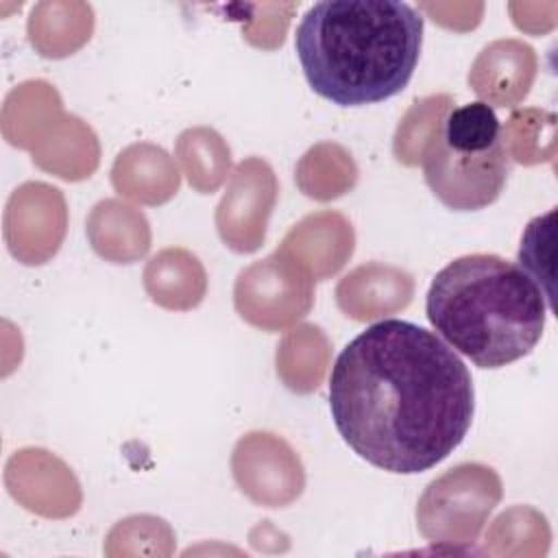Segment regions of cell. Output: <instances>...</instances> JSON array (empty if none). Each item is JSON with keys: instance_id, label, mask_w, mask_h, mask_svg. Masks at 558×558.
<instances>
[{"instance_id": "ba28073f", "label": "cell", "mask_w": 558, "mask_h": 558, "mask_svg": "<svg viewBox=\"0 0 558 558\" xmlns=\"http://www.w3.org/2000/svg\"><path fill=\"white\" fill-rule=\"evenodd\" d=\"M534 72V50L519 39H501L480 52L469 83L484 100L497 107H510L527 94Z\"/></svg>"}, {"instance_id": "52a82bcc", "label": "cell", "mask_w": 558, "mask_h": 558, "mask_svg": "<svg viewBox=\"0 0 558 558\" xmlns=\"http://www.w3.org/2000/svg\"><path fill=\"white\" fill-rule=\"evenodd\" d=\"M275 198L277 179L272 168L257 157L244 159L235 168L216 211V225L227 246L238 253L259 248Z\"/></svg>"}, {"instance_id": "9c48e42d", "label": "cell", "mask_w": 558, "mask_h": 558, "mask_svg": "<svg viewBox=\"0 0 558 558\" xmlns=\"http://www.w3.org/2000/svg\"><path fill=\"white\" fill-rule=\"evenodd\" d=\"M366 294H373V296L364 307L362 320L381 316L384 312H395L399 307H405L412 299V279L408 272L399 268L368 264L349 272L336 290L338 305L342 312H347L353 303H357Z\"/></svg>"}, {"instance_id": "277c9868", "label": "cell", "mask_w": 558, "mask_h": 558, "mask_svg": "<svg viewBox=\"0 0 558 558\" xmlns=\"http://www.w3.org/2000/svg\"><path fill=\"white\" fill-rule=\"evenodd\" d=\"M421 161L429 190L449 209L475 211L495 203L510 172V153L493 107L477 100L449 109Z\"/></svg>"}, {"instance_id": "8992f818", "label": "cell", "mask_w": 558, "mask_h": 558, "mask_svg": "<svg viewBox=\"0 0 558 558\" xmlns=\"http://www.w3.org/2000/svg\"><path fill=\"white\" fill-rule=\"evenodd\" d=\"M312 301V277L281 248L242 270L235 281L240 316L268 331L288 327L305 316Z\"/></svg>"}, {"instance_id": "6da1fadb", "label": "cell", "mask_w": 558, "mask_h": 558, "mask_svg": "<svg viewBox=\"0 0 558 558\" xmlns=\"http://www.w3.org/2000/svg\"><path fill=\"white\" fill-rule=\"evenodd\" d=\"M329 410L360 458L412 475L436 466L464 440L475 392L449 344L421 325L390 318L342 349L329 377Z\"/></svg>"}, {"instance_id": "3957f363", "label": "cell", "mask_w": 558, "mask_h": 558, "mask_svg": "<svg viewBox=\"0 0 558 558\" xmlns=\"http://www.w3.org/2000/svg\"><path fill=\"white\" fill-rule=\"evenodd\" d=\"M425 314L453 351L480 368H499L536 347L547 303L521 266L499 255L473 253L436 272Z\"/></svg>"}, {"instance_id": "7a4b0ae2", "label": "cell", "mask_w": 558, "mask_h": 558, "mask_svg": "<svg viewBox=\"0 0 558 558\" xmlns=\"http://www.w3.org/2000/svg\"><path fill=\"white\" fill-rule=\"evenodd\" d=\"M423 15L399 0H325L305 11L294 48L310 87L340 107L373 105L412 78Z\"/></svg>"}, {"instance_id": "5b68a950", "label": "cell", "mask_w": 558, "mask_h": 558, "mask_svg": "<svg viewBox=\"0 0 558 558\" xmlns=\"http://www.w3.org/2000/svg\"><path fill=\"white\" fill-rule=\"evenodd\" d=\"M501 497L499 475L484 464L464 462L423 493L416 519L421 532L438 543H471Z\"/></svg>"}, {"instance_id": "7c38bea8", "label": "cell", "mask_w": 558, "mask_h": 558, "mask_svg": "<svg viewBox=\"0 0 558 558\" xmlns=\"http://www.w3.org/2000/svg\"><path fill=\"white\" fill-rule=\"evenodd\" d=\"M220 140L218 133L209 129H190L179 137V153L187 172V179L192 185H196L201 192H211L220 185L222 179L216 177V172L207 166V150Z\"/></svg>"}, {"instance_id": "30bf717a", "label": "cell", "mask_w": 558, "mask_h": 558, "mask_svg": "<svg viewBox=\"0 0 558 558\" xmlns=\"http://www.w3.org/2000/svg\"><path fill=\"white\" fill-rule=\"evenodd\" d=\"M203 268L194 255L181 248H168L155 255L144 272L150 299L163 307H194L205 292V281H181V277L201 275Z\"/></svg>"}, {"instance_id": "8fae6325", "label": "cell", "mask_w": 558, "mask_h": 558, "mask_svg": "<svg viewBox=\"0 0 558 558\" xmlns=\"http://www.w3.org/2000/svg\"><path fill=\"white\" fill-rule=\"evenodd\" d=\"M451 109V98L449 96H429L423 98L418 102H414V107L408 111L416 122H410L408 118H403V122L397 129L395 135V155L399 161L414 166L421 161L423 148L436 126V122Z\"/></svg>"}]
</instances>
